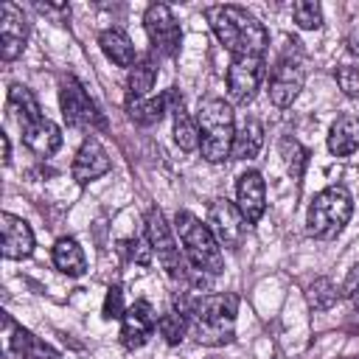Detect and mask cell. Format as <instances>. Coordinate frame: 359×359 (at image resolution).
I'll use <instances>...</instances> for the list:
<instances>
[{
	"label": "cell",
	"mask_w": 359,
	"mask_h": 359,
	"mask_svg": "<svg viewBox=\"0 0 359 359\" xmlns=\"http://www.w3.org/2000/svg\"><path fill=\"white\" fill-rule=\"evenodd\" d=\"M205 17H208L219 45H224V50H230V56H264L266 53L269 34H266L264 22L244 6H233V3L208 6Z\"/></svg>",
	"instance_id": "6da1fadb"
},
{
	"label": "cell",
	"mask_w": 359,
	"mask_h": 359,
	"mask_svg": "<svg viewBox=\"0 0 359 359\" xmlns=\"http://www.w3.org/2000/svg\"><path fill=\"white\" fill-rule=\"evenodd\" d=\"M236 311L238 297L236 294H202L194 300L188 314V334L205 345V348H222L230 345L236 337Z\"/></svg>",
	"instance_id": "7a4b0ae2"
},
{
	"label": "cell",
	"mask_w": 359,
	"mask_h": 359,
	"mask_svg": "<svg viewBox=\"0 0 359 359\" xmlns=\"http://www.w3.org/2000/svg\"><path fill=\"white\" fill-rule=\"evenodd\" d=\"M199 151L208 163H224L233 151V137H236V115L233 107L224 98H208L199 112Z\"/></svg>",
	"instance_id": "3957f363"
},
{
	"label": "cell",
	"mask_w": 359,
	"mask_h": 359,
	"mask_svg": "<svg viewBox=\"0 0 359 359\" xmlns=\"http://www.w3.org/2000/svg\"><path fill=\"white\" fill-rule=\"evenodd\" d=\"M174 230L182 241V250H185V258L208 272V275H219L222 266H224V255H222V244L216 241V236L210 233L208 222H199L194 213L188 210H180L174 216Z\"/></svg>",
	"instance_id": "277c9868"
},
{
	"label": "cell",
	"mask_w": 359,
	"mask_h": 359,
	"mask_svg": "<svg viewBox=\"0 0 359 359\" xmlns=\"http://www.w3.org/2000/svg\"><path fill=\"white\" fill-rule=\"evenodd\" d=\"M351 213H353V199H351L348 188L345 185H328L309 205V219H306L309 233L320 241H331L342 233Z\"/></svg>",
	"instance_id": "5b68a950"
},
{
	"label": "cell",
	"mask_w": 359,
	"mask_h": 359,
	"mask_svg": "<svg viewBox=\"0 0 359 359\" xmlns=\"http://www.w3.org/2000/svg\"><path fill=\"white\" fill-rule=\"evenodd\" d=\"M306 84V56L300 50V42L292 39L289 50L275 62L272 76H269V101L275 107H289L297 93Z\"/></svg>",
	"instance_id": "8992f818"
},
{
	"label": "cell",
	"mask_w": 359,
	"mask_h": 359,
	"mask_svg": "<svg viewBox=\"0 0 359 359\" xmlns=\"http://www.w3.org/2000/svg\"><path fill=\"white\" fill-rule=\"evenodd\" d=\"M59 107H62V118L67 126L73 129H104L107 121L98 112L95 101L90 98V93L84 90V84L76 76H62L59 79Z\"/></svg>",
	"instance_id": "52a82bcc"
},
{
	"label": "cell",
	"mask_w": 359,
	"mask_h": 359,
	"mask_svg": "<svg viewBox=\"0 0 359 359\" xmlns=\"http://www.w3.org/2000/svg\"><path fill=\"white\" fill-rule=\"evenodd\" d=\"M143 224H146V236L151 241V250H154L157 261L163 264V269L168 272V278L185 280L188 272H191V261L182 258V252L177 247V238H174V230L165 224V216L157 208H149Z\"/></svg>",
	"instance_id": "ba28073f"
},
{
	"label": "cell",
	"mask_w": 359,
	"mask_h": 359,
	"mask_svg": "<svg viewBox=\"0 0 359 359\" xmlns=\"http://www.w3.org/2000/svg\"><path fill=\"white\" fill-rule=\"evenodd\" d=\"M143 25H146L149 42H151L157 56H174L180 50L182 31H180V22L165 3H151L143 14Z\"/></svg>",
	"instance_id": "9c48e42d"
},
{
	"label": "cell",
	"mask_w": 359,
	"mask_h": 359,
	"mask_svg": "<svg viewBox=\"0 0 359 359\" xmlns=\"http://www.w3.org/2000/svg\"><path fill=\"white\" fill-rule=\"evenodd\" d=\"M264 79V56H233L227 67V95L236 104H250Z\"/></svg>",
	"instance_id": "30bf717a"
},
{
	"label": "cell",
	"mask_w": 359,
	"mask_h": 359,
	"mask_svg": "<svg viewBox=\"0 0 359 359\" xmlns=\"http://www.w3.org/2000/svg\"><path fill=\"white\" fill-rule=\"evenodd\" d=\"M208 227L216 236V241L227 250H238L247 236V222L238 210V205L227 199H213L208 208Z\"/></svg>",
	"instance_id": "8fae6325"
},
{
	"label": "cell",
	"mask_w": 359,
	"mask_h": 359,
	"mask_svg": "<svg viewBox=\"0 0 359 359\" xmlns=\"http://www.w3.org/2000/svg\"><path fill=\"white\" fill-rule=\"evenodd\" d=\"M157 323L160 320H157L154 306L149 300H135L132 306H126V311L121 317V334H118L121 337V345L129 348V351L143 348L151 339Z\"/></svg>",
	"instance_id": "7c38bea8"
},
{
	"label": "cell",
	"mask_w": 359,
	"mask_h": 359,
	"mask_svg": "<svg viewBox=\"0 0 359 359\" xmlns=\"http://www.w3.org/2000/svg\"><path fill=\"white\" fill-rule=\"evenodd\" d=\"M28 42V22L17 3H3L0 8V56L3 62H14Z\"/></svg>",
	"instance_id": "4fadbf2b"
},
{
	"label": "cell",
	"mask_w": 359,
	"mask_h": 359,
	"mask_svg": "<svg viewBox=\"0 0 359 359\" xmlns=\"http://www.w3.org/2000/svg\"><path fill=\"white\" fill-rule=\"evenodd\" d=\"M109 168H112V160H109L107 149L101 146V140H98V137H87V140L79 146L76 157H73L70 174H73V180H76L79 185H87V182L104 177Z\"/></svg>",
	"instance_id": "5bb4252c"
},
{
	"label": "cell",
	"mask_w": 359,
	"mask_h": 359,
	"mask_svg": "<svg viewBox=\"0 0 359 359\" xmlns=\"http://www.w3.org/2000/svg\"><path fill=\"white\" fill-rule=\"evenodd\" d=\"M236 205L244 216L247 224H255L264 210H266V182L258 171H244L238 174V182H236Z\"/></svg>",
	"instance_id": "9a60e30c"
},
{
	"label": "cell",
	"mask_w": 359,
	"mask_h": 359,
	"mask_svg": "<svg viewBox=\"0 0 359 359\" xmlns=\"http://www.w3.org/2000/svg\"><path fill=\"white\" fill-rule=\"evenodd\" d=\"M0 233H3V258L22 261L34 252V230L22 216L0 213Z\"/></svg>",
	"instance_id": "2e32d148"
},
{
	"label": "cell",
	"mask_w": 359,
	"mask_h": 359,
	"mask_svg": "<svg viewBox=\"0 0 359 359\" xmlns=\"http://www.w3.org/2000/svg\"><path fill=\"white\" fill-rule=\"evenodd\" d=\"M22 140L36 157H50L62 146V129L50 118H39V121L22 126Z\"/></svg>",
	"instance_id": "e0dca14e"
},
{
	"label": "cell",
	"mask_w": 359,
	"mask_h": 359,
	"mask_svg": "<svg viewBox=\"0 0 359 359\" xmlns=\"http://www.w3.org/2000/svg\"><path fill=\"white\" fill-rule=\"evenodd\" d=\"M168 98V109L174 115V140L182 151H196L199 149V123L196 118L188 115V109L182 107V98H177V93H165Z\"/></svg>",
	"instance_id": "ac0fdd59"
},
{
	"label": "cell",
	"mask_w": 359,
	"mask_h": 359,
	"mask_svg": "<svg viewBox=\"0 0 359 359\" xmlns=\"http://www.w3.org/2000/svg\"><path fill=\"white\" fill-rule=\"evenodd\" d=\"M359 149V118L345 112L331 123L328 132V151L334 157H348Z\"/></svg>",
	"instance_id": "d6986e66"
},
{
	"label": "cell",
	"mask_w": 359,
	"mask_h": 359,
	"mask_svg": "<svg viewBox=\"0 0 359 359\" xmlns=\"http://www.w3.org/2000/svg\"><path fill=\"white\" fill-rule=\"evenodd\" d=\"M53 266H56L62 275H67V278L84 275L87 258H84V250L79 247L76 238H70V236L56 238V244H53Z\"/></svg>",
	"instance_id": "ffe728a7"
},
{
	"label": "cell",
	"mask_w": 359,
	"mask_h": 359,
	"mask_svg": "<svg viewBox=\"0 0 359 359\" xmlns=\"http://www.w3.org/2000/svg\"><path fill=\"white\" fill-rule=\"evenodd\" d=\"M264 146V126L258 118H244L233 137V160H252Z\"/></svg>",
	"instance_id": "44dd1931"
},
{
	"label": "cell",
	"mask_w": 359,
	"mask_h": 359,
	"mask_svg": "<svg viewBox=\"0 0 359 359\" xmlns=\"http://www.w3.org/2000/svg\"><path fill=\"white\" fill-rule=\"evenodd\" d=\"M98 45H101L104 56H107L112 65H118V67H132V65L137 62V59H135V45H132V39H129L121 28H107V31H101Z\"/></svg>",
	"instance_id": "7402d4cb"
},
{
	"label": "cell",
	"mask_w": 359,
	"mask_h": 359,
	"mask_svg": "<svg viewBox=\"0 0 359 359\" xmlns=\"http://www.w3.org/2000/svg\"><path fill=\"white\" fill-rule=\"evenodd\" d=\"M31 345H34V334L3 311V359H28Z\"/></svg>",
	"instance_id": "603a6c76"
},
{
	"label": "cell",
	"mask_w": 359,
	"mask_h": 359,
	"mask_svg": "<svg viewBox=\"0 0 359 359\" xmlns=\"http://www.w3.org/2000/svg\"><path fill=\"white\" fill-rule=\"evenodd\" d=\"M8 109H11V115L17 118L20 129L28 126V123H34V121H39V118H45L42 109H39L36 95H34L28 87H22V84H11V87H8Z\"/></svg>",
	"instance_id": "cb8c5ba5"
},
{
	"label": "cell",
	"mask_w": 359,
	"mask_h": 359,
	"mask_svg": "<svg viewBox=\"0 0 359 359\" xmlns=\"http://www.w3.org/2000/svg\"><path fill=\"white\" fill-rule=\"evenodd\" d=\"M168 109V98L165 95H146V98H129L126 95V112L135 123L140 126H151L163 118V112Z\"/></svg>",
	"instance_id": "d4e9b609"
},
{
	"label": "cell",
	"mask_w": 359,
	"mask_h": 359,
	"mask_svg": "<svg viewBox=\"0 0 359 359\" xmlns=\"http://www.w3.org/2000/svg\"><path fill=\"white\" fill-rule=\"evenodd\" d=\"M154 81H157V65L151 59H140L129 67V76H126V95L129 98H146L151 95L154 90Z\"/></svg>",
	"instance_id": "484cf974"
},
{
	"label": "cell",
	"mask_w": 359,
	"mask_h": 359,
	"mask_svg": "<svg viewBox=\"0 0 359 359\" xmlns=\"http://www.w3.org/2000/svg\"><path fill=\"white\" fill-rule=\"evenodd\" d=\"M306 300L314 311H328L337 300H339V289L334 286L331 278H314L306 289Z\"/></svg>",
	"instance_id": "4316f807"
},
{
	"label": "cell",
	"mask_w": 359,
	"mask_h": 359,
	"mask_svg": "<svg viewBox=\"0 0 359 359\" xmlns=\"http://www.w3.org/2000/svg\"><path fill=\"white\" fill-rule=\"evenodd\" d=\"M292 17H294L297 28H303V31H317L323 25V8L314 0H297V3H292Z\"/></svg>",
	"instance_id": "83f0119b"
},
{
	"label": "cell",
	"mask_w": 359,
	"mask_h": 359,
	"mask_svg": "<svg viewBox=\"0 0 359 359\" xmlns=\"http://www.w3.org/2000/svg\"><path fill=\"white\" fill-rule=\"evenodd\" d=\"M157 328H160V334L165 337V342H168V345H180V342H182V337L188 334V317L171 309V311H165V314L160 317Z\"/></svg>",
	"instance_id": "f1b7e54d"
},
{
	"label": "cell",
	"mask_w": 359,
	"mask_h": 359,
	"mask_svg": "<svg viewBox=\"0 0 359 359\" xmlns=\"http://www.w3.org/2000/svg\"><path fill=\"white\" fill-rule=\"evenodd\" d=\"M280 154H283V160H286V168H289V174L294 177V180H300V174H303V168H306V149L294 140V137H283L280 140Z\"/></svg>",
	"instance_id": "f546056e"
},
{
	"label": "cell",
	"mask_w": 359,
	"mask_h": 359,
	"mask_svg": "<svg viewBox=\"0 0 359 359\" xmlns=\"http://www.w3.org/2000/svg\"><path fill=\"white\" fill-rule=\"evenodd\" d=\"M121 247L126 250V255H129L135 264H149V261H151V255H154L151 241H149V236H146V233H140V236H135V238L123 241Z\"/></svg>",
	"instance_id": "4dcf8cb0"
},
{
	"label": "cell",
	"mask_w": 359,
	"mask_h": 359,
	"mask_svg": "<svg viewBox=\"0 0 359 359\" xmlns=\"http://www.w3.org/2000/svg\"><path fill=\"white\" fill-rule=\"evenodd\" d=\"M337 84L348 98H359V67L353 65H339L337 67Z\"/></svg>",
	"instance_id": "1f68e13d"
},
{
	"label": "cell",
	"mask_w": 359,
	"mask_h": 359,
	"mask_svg": "<svg viewBox=\"0 0 359 359\" xmlns=\"http://www.w3.org/2000/svg\"><path fill=\"white\" fill-rule=\"evenodd\" d=\"M123 311H126V306H123V292H121V286L115 283V286H109V289H107V297H104V309H101V314H104L107 320H115V317H123Z\"/></svg>",
	"instance_id": "d6a6232c"
},
{
	"label": "cell",
	"mask_w": 359,
	"mask_h": 359,
	"mask_svg": "<svg viewBox=\"0 0 359 359\" xmlns=\"http://www.w3.org/2000/svg\"><path fill=\"white\" fill-rule=\"evenodd\" d=\"M342 294H345V300H348L353 309H359V264H353V266L348 269L345 283H342Z\"/></svg>",
	"instance_id": "836d02e7"
},
{
	"label": "cell",
	"mask_w": 359,
	"mask_h": 359,
	"mask_svg": "<svg viewBox=\"0 0 359 359\" xmlns=\"http://www.w3.org/2000/svg\"><path fill=\"white\" fill-rule=\"evenodd\" d=\"M34 8L39 11V14H45V17H50L53 22H65L67 17H70V6L67 3H34Z\"/></svg>",
	"instance_id": "e575fe53"
},
{
	"label": "cell",
	"mask_w": 359,
	"mask_h": 359,
	"mask_svg": "<svg viewBox=\"0 0 359 359\" xmlns=\"http://www.w3.org/2000/svg\"><path fill=\"white\" fill-rule=\"evenodd\" d=\"M28 359H62V353L53 345H48V342H42V339L34 337V345L28 351Z\"/></svg>",
	"instance_id": "d590c367"
},
{
	"label": "cell",
	"mask_w": 359,
	"mask_h": 359,
	"mask_svg": "<svg viewBox=\"0 0 359 359\" xmlns=\"http://www.w3.org/2000/svg\"><path fill=\"white\" fill-rule=\"evenodd\" d=\"M348 50L359 56V25H353L351 34H348Z\"/></svg>",
	"instance_id": "8d00e7d4"
},
{
	"label": "cell",
	"mask_w": 359,
	"mask_h": 359,
	"mask_svg": "<svg viewBox=\"0 0 359 359\" xmlns=\"http://www.w3.org/2000/svg\"><path fill=\"white\" fill-rule=\"evenodd\" d=\"M0 143H3V165H8L11 163V143H8L6 132H0Z\"/></svg>",
	"instance_id": "74e56055"
},
{
	"label": "cell",
	"mask_w": 359,
	"mask_h": 359,
	"mask_svg": "<svg viewBox=\"0 0 359 359\" xmlns=\"http://www.w3.org/2000/svg\"><path fill=\"white\" fill-rule=\"evenodd\" d=\"M348 328H351V331H359V309L351 314V320H348Z\"/></svg>",
	"instance_id": "f35d334b"
}]
</instances>
